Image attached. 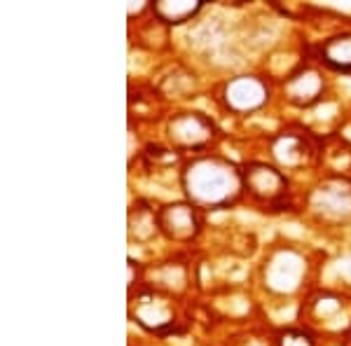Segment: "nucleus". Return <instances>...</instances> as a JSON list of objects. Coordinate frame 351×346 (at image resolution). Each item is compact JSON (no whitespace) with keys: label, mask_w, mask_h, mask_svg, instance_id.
Segmentation results:
<instances>
[{"label":"nucleus","mask_w":351,"mask_h":346,"mask_svg":"<svg viewBox=\"0 0 351 346\" xmlns=\"http://www.w3.org/2000/svg\"><path fill=\"white\" fill-rule=\"evenodd\" d=\"M180 187L192 206L204 211L230 208L243 192L241 169L228 157L199 155L183 166Z\"/></svg>","instance_id":"obj_1"},{"label":"nucleus","mask_w":351,"mask_h":346,"mask_svg":"<svg viewBox=\"0 0 351 346\" xmlns=\"http://www.w3.org/2000/svg\"><path fill=\"white\" fill-rule=\"evenodd\" d=\"M243 192L263 208H279L288 195V178L279 166L267 162H248L241 169Z\"/></svg>","instance_id":"obj_2"},{"label":"nucleus","mask_w":351,"mask_h":346,"mask_svg":"<svg viewBox=\"0 0 351 346\" xmlns=\"http://www.w3.org/2000/svg\"><path fill=\"white\" fill-rule=\"evenodd\" d=\"M167 138L176 150L199 152L216 138V122L199 110L176 112L167 124Z\"/></svg>","instance_id":"obj_3"},{"label":"nucleus","mask_w":351,"mask_h":346,"mask_svg":"<svg viewBox=\"0 0 351 346\" xmlns=\"http://www.w3.org/2000/svg\"><path fill=\"white\" fill-rule=\"evenodd\" d=\"M269 84L260 75H237L220 87V103L234 115H251L269 103Z\"/></svg>","instance_id":"obj_4"},{"label":"nucleus","mask_w":351,"mask_h":346,"mask_svg":"<svg viewBox=\"0 0 351 346\" xmlns=\"http://www.w3.org/2000/svg\"><path fill=\"white\" fill-rule=\"evenodd\" d=\"M304 271H307V260L295 248H276L267 258L263 269L265 288H269L276 295H291L300 288Z\"/></svg>","instance_id":"obj_5"},{"label":"nucleus","mask_w":351,"mask_h":346,"mask_svg":"<svg viewBox=\"0 0 351 346\" xmlns=\"http://www.w3.org/2000/svg\"><path fill=\"white\" fill-rule=\"evenodd\" d=\"M132 319L152 334H169L176 332L178 314L169 295L160 291H145L132 302Z\"/></svg>","instance_id":"obj_6"},{"label":"nucleus","mask_w":351,"mask_h":346,"mask_svg":"<svg viewBox=\"0 0 351 346\" xmlns=\"http://www.w3.org/2000/svg\"><path fill=\"white\" fill-rule=\"evenodd\" d=\"M157 220V232L169 241L176 243H188L197 239V234L202 232V218L199 208L192 206L190 201H176L167 203L155 213Z\"/></svg>","instance_id":"obj_7"},{"label":"nucleus","mask_w":351,"mask_h":346,"mask_svg":"<svg viewBox=\"0 0 351 346\" xmlns=\"http://www.w3.org/2000/svg\"><path fill=\"white\" fill-rule=\"evenodd\" d=\"M326 94V75L314 66H300L288 75L284 84V96L295 108L316 106Z\"/></svg>","instance_id":"obj_8"},{"label":"nucleus","mask_w":351,"mask_h":346,"mask_svg":"<svg viewBox=\"0 0 351 346\" xmlns=\"http://www.w3.org/2000/svg\"><path fill=\"white\" fill-rule=\"evenodd\" d=\"M316 56L330 71L342 73V75H351V31L335 33V36L326 38L316 47Z\"/></svg>","instance_id":"obj_9"},{"label":"nucleus","mask_w":351,"mask_h":346,"mask_svg":"<svg viewBox=\"0 0 351 346\" xmlns=\"http://www.w3.org/2000/svg\"><path fill=\"white\" fill-rule=\"evenodd\" d=\"M311 145L295 134H279L271 140V160L281 169H295L311 160Z\"/></svg>","instance_id":"obj_10"},{"label":"nucleus","mask_w":351,"mask_h":346,"mask_svg":"<svg viewBox=\"0 0 351 346\" xmlns=\"http://www.w3.org/2000/svg\"><path fill=\"white\" fill-rule=\"evenodd\" d=\"M319 208L326 215L347 218L351 215V185L344 180H332L319 190Z\"/></svg>","instance_id":"obj_11"},{"label":"nucleus","mask_w":351,"mask_h":346,"mask_svg":"<svg viewBox=\"0 0 351 346\" xmlns=\"http://www.w3.org/2000/svg\"><path fill=\"white\" fill-rule=\"evenodd\" d=\"M202 8H204L202 3H190V0H178V3H173V0H162V3L152 5V14L169 26H180V24H185V21L195 19V16L202 12Z\"/></svg>","instance_id":"obj_12"},{"label":"nucleus","mask_w":351,"mask_h":346,"mask_svg":"<svg viewBox=\"0 0 351 346\" xmlns=\"http://www.w3.org/2000/svg\"><path fill=\"white\" fill-rule=\"evenodd\" d=\"M274 346H316V344L309 332L300 330V328H286V330L276 334Z\"/></svg>","instance_id":"obj_13"}]
</instances>
